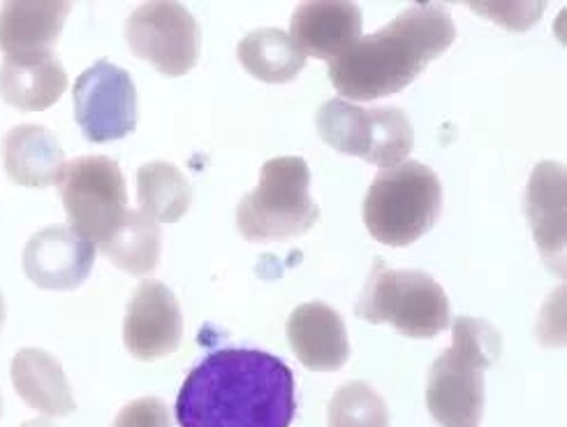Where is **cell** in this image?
<instances>
[{
	"label": "cell",
	"mask_w": 567,
	"mask_h": 427,
	"mask_svg": "<svg viewBox=\"0 0 567 427\" xmlns=\"http://www.w3.org/2000/svg\"><path fill=\"white\" fill-rule=\"evenodd\" d=\"M295 414L292 369L257 348L214 350L176 397L182 427H290Z\"/></svg>",
	"instance_id": "cell-1"
},
{
	"label": "cell",
	"mask_w": 567,
	"mask_h": 427,
	"mask_svg": "<svg viewBox=\"0 0 567 427\" xmlns=\"http://www.w3.org/2000/svg\"><path fill=\"white\" fill-rule=\"evenodd\" d=\"M456 38L450 10L412 6L378 33L359 40L350 52L331 61L329 80L352 100H378L399 93L426 65L445 54Z\"/></svg>",
	"instance_id": "cell-2"
},
{
	"label": "cell",
	"mask_w": 567,
	"mask_h": 427,
	"mask_svg": "<svg viewBox=\"0 0 567 427\" xmlns=\"http://www.w3.org/2000/svg\"><path fill=\"white\" fill-rule=\"evenodd\" d=\"M452 348L429 374L426 405L443 427H477L484 416V369L492 367L503 337L488 321L458 316L452 325Z\"/></svg>",
	"instance_id": "cell-3"
},
{
	"label": "cell",
	"mask_w": 567,
	"mask_h": 427,
	"mask_svg": "<svg viewBox=\"0 0 567 427\" xmlns=\"http://www.w3.org/2000/svg\"><path fill=\"white\" fill-rule=\"evenodd\" d=\"M441 210L437 174L420 161H403L378 172L364 197V223L378 242L408 246L433 228Z\"/></svg>",
	"instance_id": "cell-4"
},
{
	"label": "cell",
	"mask_w": 567,
	"mask_h": 427,
	"mask_svg": "<svg viewBox=\"0 0 567 427\" xmlns=\"http://www.w3.org/2000/svg\"><path fill=\"white\" fill-rule=\"evenodd\" d=\"M320 207L311 197V172L303 159L265 163L260 184L237 207V228L248 242H282L313 228Z\"/></svg>",
	"instance_id": "cell-5"
},
{
	"label": "cell",
	"mask_w": 567,
	"mask_h": 427,
	"mask_svg": "<svg viewBox=\"0 0 567 427\" xmlns=\"http://www.w3.org/2000/svg\"><path fill=\"white\" fill-rule=\"evenodd\" d=\"M357 316L369 323H390L405 337L431 339L447 328L450 299L426 272L386 270L378 258Z\"/></svg>",
	"instance_id": "cell-6"
},
{
	"label": "cell",
	"mask_w": 567,
	"mask_h": 427,
	"mask_svg": "<svg viewBox=\"0 0 567 427\" xmlns=\"http://www.w3.org/2000/svg\"><path fill=\"white\" fill-rule=\"evenodd\" d=\"M320 138L341 154L359 156L373 165L394 167L408 159L415 131L399 108H357L343 98H331L318 112Z\"/></svg>",
	"instance_id": "cell-7"
},
{
	"label": "cell",
	"mask_w": 567,
	"mask_h": 427,
	"mask_svg": "<svg viewBox=\"0 0 567 427\" xmlns=\"http://www.w3.org/2000/svg\"><path fill=\"white\" fill-rule=\"evenodd\" d=\"M56 186L70 228L91 242L100 244L125 216L127 193L123 172L107 156H82L65 163Z\"/></svg>",
	"instance_id": "cell-8"
},
{
	"label": "cell",
	"mask_w": 567,
	"mask_h": 427,
	"mask_svg": "<svg viewBox=\"0 0 567 427\" xmlns=\"http://www.w3.org/2000/svg\"><path fill=\"white\" fill-rule=\"evenodd\" d=\"M125 40L137 59L153 63L167 78H182L199 59L197 21L172 0L140 6L125 21Z\"/></svg>",
	"instance_id": "cell-9"
},
{
	"label": "cell",
	"mask_w": 567,
	"mask_h": 427,
	"mask_svg": "<svg viewBox=\"0 0 567 427\" xmlns=\"http://www.w3.org/2000/svg\"><path fill=\"white\" fill-rule=\"evenodd\" d=\"M74 119L89 142H112L137 129V91L123 68L97 61L74 84Z\"/></svg>",
	"instance_id": "cell-10"
},
{
	"label": "cell",
	"mask_w": 567,
	"mask_h": 427,
	"mask_svg": "<svg viewBox=\"0 0 567 427\" xmlns=\"http://www.w3.org/2000/svg\"><path fill=\"white\" fill-rule=\"evenodd\" d=\"M184 316L174 293L161 282H142L127 305L123 342L137 360H158L178 348Z\"/></svg>",
	"instance_id": "cell-11"
},
{
	"label": "cell",
	"mask_w": 567,
	"mask_h": 427,
	"mask_svg": "<svg viewBox=\"0 0 567 427\" xmlns=\"http://www.w3.org/2000/svg\"><path fill=\"white\" fill-rule=\"evenodd\" d=\"M95 263V242L56 225L35 233L23 248V272L47 291H72L86 282Z\"/></svg>",
	"instance_id": "cell-12"
},
{
	"label": "cell",
	"mask_w": 567,
	"mask_h": 427,
	"mask_svg": "<svg viewBox=\"0 0 567 427\" xmlns=\"http://www.w3.org/2000/svg\"><path fill=\"white\" fill-rule=\"evenodd\" d=\"M290 38L303 57L337 61L362 40V10L346 0L301 3L292 14Z\"/></svg>",
	"instance_id": "cell-13"
},
{
	"label": "cell",
	"mask_w": 567,
	"mask_h": 427,
	"mask_svg": "<svg viewBox=\"0 0 567 427\" xmlns=\"http://www.w3.org/2000/svg\"><path fill=\"white\" fill-rule=\"evenodd\" d=\"M565 193V167L560 163L543 161L533 170L526 189V216L539 246V254L560 276L565 274L567 242Z\"/></svg>",
	"instance_id": "cell-14"
},
{
	"label": "cell",
	"mask_w": 567,
	"mask_h": 427,
	"mask_svg": "<svg viewBox=\"0 0 567 427\" xmlns=\"http://www.w3.org/2000/svg\"><path fill=\"white\" fill-rule=\"evenodd\" d=\"M288 339L297 358L316 372H337L350 358L346 323L324 303H306L288 318Z\"/></svg>",
	"instance_id": "cell-15"
},
{
	"label": "cell",
	"mask_w": 567,
	"mask_h": 427,
	"mask_svg": "<svg viewBox=\"0 0 567 427\" xmlns=\"http://www.w3.org/2000/svg\"><path fill=\"white\" fill-rule=\"evenodd\" d=\"M68 89V74L54 52L6 57L0 65V93L23 112L51 108Z\"/></svg>",
	"instance_id": "cell-16"
},
{
	"label": "cell",
	"mask_w": 567,
	"mask_h": 427,
	"mask_svg": "<svg viewBox=\"0 0 567 427\" xmlns=\"http://www.w3.org/2000/svg\"><path fill=\"white\" fill-rule=\"evenodd\" d=\"M70 10L65 0H10L0 8V47L8 57L51 52Z\"/></svg>",
	"instance_id": "cell-17"
},
{
	"label": "cell",
	"mask_w": 567,
	"mask_h": 427,
	"mask_svg": "<svg viewBox=\"0 0 567 427\" xmlns=\"http://www.w3.org/2000/svg\"><path fill=\"white\" fill-rule=\"evenodd\" d=\"M6 170L19 186L47 189L56 184L65 165L56 135L38 123H21L6 138Z\"/></svg>",
	"instance_id": "cell-18"
},
{
	"label": "cell",
	"mask_w": 567,
	"mask_h": 427,
	"mask_svg": "<svg viewBox=\"0 0 567 427\" xmlns=\"http://www.w3.org/2000/svg\"><path fill=\"white\" fill-rule=\"evenodd\" d=\"M12 384L25 405L44 416H70L72 399L61 363L42 348H21L12 360Z\"/></svg>",
	"instance_id": "cell-19"
},
{
	"label": "cell",
	"mask_w": 567,
	"mask_h": 427,
	"mask_svg": "<svg viewBox=\"0 0 567 427\" xmlns=\"http://www.w3.org/2000/svg\"><path fill=\"white\" fill-rule=\"evenodd\" d=\"M239 63L255 80L269 84H286L297 80L306 65L301 49L292 42L290 33L280 29L250 31L237 47Z\"/></svg>",
	"instance_id": "cell-20"
},
{
	"label": "cell",
	"mask_w": 567,
	"mask_h": 427,
	"mask_svg": "<svg viewBox=\"0 0 567 427\" xmlns=\"http://www.w3.org/2000/svg\"><path fill=\"white\" fill-rule=\"evenodd\" d=\"M161 246V225L142 210L125 212L116 228L100 242L102 254L135 276H146L158 267Z\"/></svg>",
	"instance_id": "cell-21"
},
{
	"label": "cell",
	"mask_w": 567,
	"mask_h": 427,
	"mask_svg": "<svg viewBox=\"0 0 567 427\" xmlns=\"http://www.w3.org/2000/svg\"><path fill=\"white\" fill-rule=\"evenodd\" d=\"M137 200L153 221L176 223L190 207L193 189L176 165L151 161L137 172Z\"/></svg>",
	"instance_id": "cell-22"
},
{
	"label": "cell",
	"mask_w": 567,
	"mask_h": 427,
	"mask_svg": "<svg viewBox=\"0 0 567 427\" xmlns=\"http://www.w3.org/2000/svg\"><path fill=\"white\" fill-rule=\"evenodd\" d=\"M329 427H390V409L369 384L350 382L329 401Z\"/></svg>",
	"instance_id": "cell-23"
},
{
	"label": "cell",
	"mask_w": 567,
	"mask_h": 427,
	"mask_svg": "<svg viewBox=\"0 0 567 427\" xmlns=\"http://www.w3.org/2000/svg\"><path fill=\"white\" fill-rule=\"evenodd\" d=\"M112 427H172V418L163 399L140 397L118 411Z\"/></svg>",
	"instance_id": "cell-24"
},
{
	"label": "cell",
	"mask_w": 567,
	"mask_h": 427,
	"mask_svg": "<svg viewBox=\"0 0 567 427\" xmlns=\"http://www.w3.org/2000/svg\"><path fill=\"white\" fill-rule=\"evenodd\" d=\"M475 12L492 17L496 23H503L514 31H526L543 14L545 3H509V6H473Z\"/></svg>",
	"instance_id": "cell-25"
},
{
	"label": "cell",
	"mask_w": 567,
	"mask_h": 427,
	"mask_svg": "<svg viewBox=\"0 0 567 427\" xmlns=\"http://www.w3.org/2000/svg\"><path fill=\"white\" fill-rule=\"evenodd\" d=\"M19 427H54V425H51V423H49V420H44V418H38V420L23 423V425H19Z\"/></svg>",
	"instance_id": "cell-26"
},
{
	"label": "cell",
	"mask_w": 567,
	"mask_h": 427,
	"mask_svg": "<svg viewBox=\"0 0 567 427\" xmlns=\"http://www.w3.org/2000/svg\"><path fill=\"white\" fill-rule=\"evenodd\" d=\"M3 323H6V299H3V293H0V331H3Z\"/></svg>",
	"instance_id": "cell-27"
},
{
	"label": "cell",
	"mask_w": 567,
	"mask_h": 427,
	"mask_svg": "<svg viewBox=\"0 0 567 427\" xmlns=\"http://www.w3.org/2000/svg\"><path fill=\"white\" fill-rule=\"evenodd\" d=\"M0 416H3V399H0Z\"/></svg>",
	"instance_id": "cell-28"
}]
</instances>
